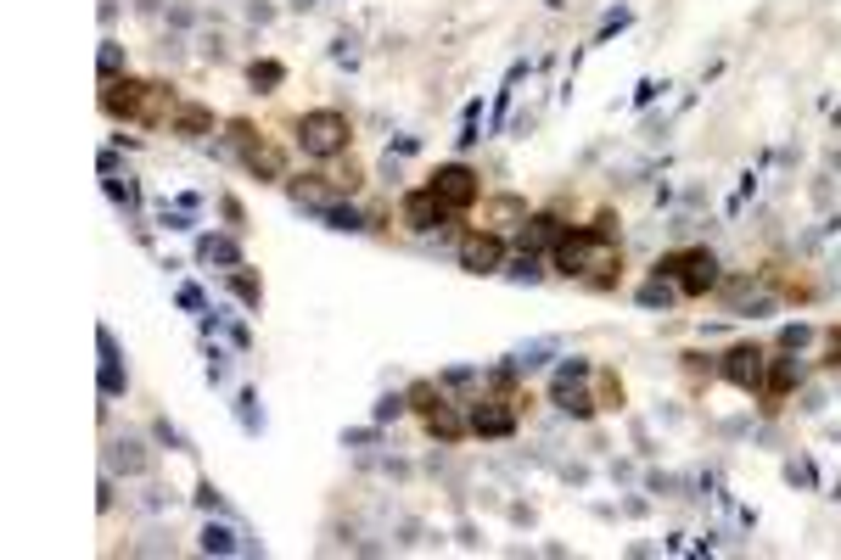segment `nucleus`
Returning <instances> with one entry per match:
<instances>
[{"mask_svg": "<svg viewBox=\"0 0 841 560\" xmlns=\"http://www.w3.org/2000/svg\"><path fill=\"white\" fill-rule=\"evenodd\" d=\"M101 107L113 112V118H124V124H163V118H174L180 101H169L163 84H146V79H129L124 73V79H107Z\"/></svg>", "mask_w": 841, "mask_h": 560, "instance_id": "f257e3e1", "label": "nucleus"}, {"mask_svg": "<svg viewBox=\"0 0 841 560\" xmlns=\"http://www.w3.org/2000/svg\"><path fill=\"white\" fill-rule=\"evenodd\" d=\"M623 264V252H617L612 230H567L556 247V269L561 275H595V280H612V269Z\"/></svg>", "mask_w": 841, "mask_h": 560, "instance_id": "f03ea898", "label": "nucleus"}, {"mask_svg": "<svg viewBox=\"0 0 841 560\" xmlns=\"http://www.w3.org/2000/svg\"><path fill=\"white\" fill-rule=\"evenodd\" d=\"M656 275L662 280H679V292L685 297H707L718 286V258L707 247H690V252H668V258H656Z\"/></svg>", "mask_w": 841, "mask_h": 560, "instance_id": "7ed1b4c3", "label": "nucleus"}, {"mask_svg": "<svg viewBox=\"0 0 841 560\" xmlns=\"http://www.w3.org/2000/svg\"><path fill=\"white\" fill-rule=\"evenodd\" d=\"M348 112H337V107H314V112H303L298 118V146L309 157H337V152H348Z\"/></svg>", "mask_w": 841, "mask_h": 560, "instance_id": "20e7f679", "label": "nucleus"}, {"mask_svg": "<svg viewBox=\"0 0 841 560\" xmlns=\"http://www.w3.org/2000/svg\"><path fill=\"white\" fill-rule=\"evenodd\" d=\"M589 376H595V370H589L584 359H567L556 370V381H550V404L567 409V415H578V420H589L600 409L595 398H589Z\"/></svg>", "mask_w": 841, "mask_h": 560, "instance_id": "39448f33", "label": "nucleus"}, {"mask_svg": "<svg viewBox=\"0 0 841 560\" xmlns=\"http://www.w3.org/2000/svg\"><path fill=\"white\" fill-rule=\"evenodd\" d=\"M225 135L236 140V152H242V163L253 168L258 180H286V157H281V146H270L264 135H253V124H242V118H236V124L225 129Z\"/></svg>", "mask_w": 841, "mask_h": 560, "instance_id": "423d86ee", "label": "nucleus"}, {"mask_svg": "<svg viewBox=\"0 0 841 560\" xmlns=\"http://www.w3.org/2000/svg\"><path fill=\"white\" fill-rule=\"evenodd\" d=\"M724 381L741 392H763V381H769V353L757 348V342H741V348L724 353Z\"/></svg>", "mask_w": 841, "mask_h": 560, "instance_id": "0eeeda50", "label": "nucleus"}, {"mask_svg": "<svg viewBox=\"0 0 841 560\" xmlns=\"http://www.w3.org/2000/svg\"><path fill=\"white\" fill-rule=\"evenodd\" d=\"M427 185L438 191V202H443L449 213H466L471 202H477V191H483V185H477V174H471L466 163H443Z\"/></svg>", "mask_w": 841, "mask_h": 560, "instance_id": "6e6552de", "label": "nucleus"}, {"mask_svg": "<svg viewBox=\"0 0 841 560\" xmlns=\"http://www.w3.org/2000/svg\"><path fill=\"white\" fill-rule=\"evenodd\" d=\"M471 432L477 437H511L516 432V404L505 398V392H483L477 404H471Z\"/></svg>", "mask_w": 841, "mask_h": 560, "instance_id": "1a4fd4ad", "label": "nucleus"}, {"mask_svg": "<svg viewBox=\"0 0 841 560\" xmlns=\"http://www.w3.org/2000/svg\"><path fill=\"white\" fill-rule=\"evenodd\" d=\"M460 269H471V275H499V269H505V241H499L494 230L460 236Z\"/></svg>", "mask_w": 841, "mask_h": 560, "instance_id": "9d476101", "label": "nucleus"}, {"mask_svg": "<svg viewBox=\"0 0 841 560\" xmlns=\"http://www.w3.org/2000/svg\"><path fill=\"white\" fill-rule=\"evenodd\" d=\"M399 213H404V224H410V230H421V236H427V230H438V224H443V213H449V208L438 202V191H432V185H421V191L404 196Z\"/></svg>", "mask_w": 841, "mask_h": 560, "instance_id": "9b49d317", "label": "nucleus"}, {"mask_svg": "<svg viewBox=\"0 0 841 560\" xmlns=\"http://www.w3.org/2000/svg\"><path fill=\"white\" fill-rule=\"evenodd\" d=\"M561 236H567V224L556 219V213H528V224H522V252H556Z\"/></svg>", "mask_w": 841, "mask_h": 560, "instance_id": "f8f14e48", "label": "nucleus"}, {"mask_svg": "<svg viewBox=\"0 0 841 560\" xmlns=\"http://www.w3.org/2000/svg\"><path fill=\"white\" fill-rule=\"evenodd\" d=\"M337 196H343L337 180H292V202H298V208L326 213V208H337Z\"/></svg>", "mask_w": 841, "mask_h": 560, "instance_id": "ddd939ff", "label": "nucleus"}, {"mask_svg": "<svg viewBox=\"0 0 841 560\" xmlns=\"http://www.w3.org/2000/svg\"><path fill=\"white\" fill-rule=\"evenodd\" d=\"M169 129L174 135H186V140H202V135H214V112L197 107V101H180L174 118H169Z\"/></svg>", "mask_w": 841, "mask_h": 560, "instance_id": "4468645a", "label": "nucleus"}, {"mask_svg": "<svg viewBox=\"0 0 841 560\" xmlns=\"http://www.w3.org/2000/svg\"><path fill=\"white\" fill-rule=\"evenodd\" d=\"M802 381V359H769V381H763V398L769 404H780L785 392H797Z\"/></svg>", "mask_w": 841, "mask_h": 560, "instance_id": "2eb2a0df", "label": "nucleus"}, {"mask_svg": "<svg viewBox=\"0 0 841 560\" xmlns=\"http://www.w3.org/2000/svg\"><path fill=\"white\" fill-rule=\"evenodd\" d=\"M124 392V364H118V342L113 331H101V398H118Z\"/></svg>", "mask_w": 841, "mask_h": 560, "instance_id": "dca6fc26", "label": "nucleus"}, {"mask_svg": "<svg viewBox=\"0 0 841 560\" xmlns=\"http://www.w3.org/2000/svg\"><path fill=\"white\" fill-rule=\"evenodd\" d=\"M427 432H432V437H443V443H460V437L471 432V420H460V415H455V404H438V409L427 415Z\"/></svg>", "mask_w": 841, "mask_h": 560, "instance_id": "f3484780", "label": "nucleus"}, {"mask_svg": "<svg viewBox=\"0 0 841 560\" xmlns=\"http://www.w3.org/2000/svg\"><path fill=\"white\" fill-rule=\"evenodd\" d=\"M197 258H202V264H225V269H236V264H242V247H236L230 236H202V241H197Z\"/></svg>", "mask_w": 841, "mask_h": 560, "instance_id": "a211bd4d", "label": "nucleus"}, {"mask_svg": "<svg viewBox=\"0 0 841 560\" xmlns=\"http://www.w3.org/2000/svg\"><path fill=\"white\" fill-rule=\"evenodd\" d=\"M113 465H118L124 476H141L146 465H152V454H146V448L135 443V437H124V443H113Z\"/></svg>", "mask_w": 841, "mask_h": 560, "instance_id": "6ab92c4d", "label": "nucleus"}, {"mask_svg": "<svg viewBox=\"0 0 841 560\" xmlns=\"http://www.w3.org/2000/svg\"><path fill=\"white\" fill-rule=\"evenodd\" d=\"M404 398H410V409H415L421 420H427L438 404H449V398H443V381H415V387L404 392Z\"/></svg>", "mask_w": 841, "mask_h": 560, "instance_id": "aec40b11", "label": "nucleus"}, {"mask_svg": "<svg viewBox=\"0 0 841 560\" xmlns=\"http://www.w3.org/2000/svg\"><path fill=\"white\" fill-rule=\"evenodd\" d=\"M230 292L242 297L247 308H258V297H264V286H258V275H253V269H242V264H236V269H230Z\"/></svg>", "mask_w": 841, "mask_h": 560, "instance_id": "412c9836", "label": "nucleus"}, {"mask_svg": "<svg viewBox=\"0 0 841 560\" xmlns=\"http://www.w3.org/2000/svg\"><path fill=\"white\" fill-rule=\"evenodd\" d=\"M202 549H208V555H236V532L208 521V527H202Z\"/></svg>", "mask_w": 841, "mask_h": 560, "instance_id": "4be33fe9", "label": "nucleus"}, {"mask_svg": "<svg viewBox=\"0 0 841 560\" xmlns=\"http://www.w3.org/2000/svg\"><path fill=\"white\" fill-rule=\"evenodd\" d=\"M247 79H253V90H275V84L286 79V68H281V62H253Z\"/></svg>", "mask_w": 841, "mask_h": 560, "instance_id": "5701e85b", "label": "nucleus"}, {"mask_svg": "<svg viewBox=\"0 0 841 560\" xmlns=\"http://www.w3.org/2000/svg\"><path fill=\"white\" fill-rule=\"evenodd\" d=\"M320 219H326L331 230H365V219H359V213L348 208V202H337V208H326V213H320Z\"/></svg>", "mask_w": 841, "mask_h": 560, "instance_id": "b1692460", "label": "nucleus"}, {"mask_svg": "<svg viewBox=\"0 0 841 560\" xmlns=\"http://www.w3.org/2000/svg\"><path fill=\"white\" fill-rule=\"evenodd\" d=\"M488 213H494L499 224H528V208H522V202H516V196H499V202H494V208H488Z\"/></svg>", "mask_w": 841, "mask_h": 560, "instance_id": "393cba45", "label": "nucleus"}, {"mask_svg": "<svg viewBox=\"0 0 841 560\" xmlns=\"http://www.w3.org/2000/svg\"><path fill=\"white\" fill-rule=\"evenodd\" d=\"M595 381H600V404H606V409L623 404V381H617L612 370H595Z\"/></svg>", "mask_w": 841, "mask_h": 560, "instance_id": "a878e982", "label": "nucleus"}, {"mask_svg": "<svg viewBox=\"0 0 841 560\" xmlns=\"http://www.w3.org/2000/svg\"><path fill=\"white\" fill-rule=\"evenodd\" d=\"M640 303H645V308H668V303H673V292H668V280L656 275V280H651V286H640Z\"/></svg>", "mask_w": 841, "mask_h": 560, "instance_id": "bb28decb", "label": "nucleus"}, {"mask_svg": "<svg viewBox=\"0 0 841 560\" xmlns=\"http://www.w3.org/2000/svg\"><path fill=\"white\" fill-rule=\"evenodd\" d=\"M236 404H242V426H247V432H258V426H264V409H258V398H253V392H242Z\"/></svg>", "mask_w": 841, "mask_h": 560, "instance_id": "cd10ccee", "label": "nucleus"}, {"mask_svg": "<svg viewBox=\"0 0 841 560\" xmlns=\"http://www.w3.org/2000/svg\"><path fill=\"white\" fill-rule=\"evenodd\" d=\"M118 68H124V51L107 40V45H101V79H118Z\"/></svg>", "mask_w": 841, "mask_h": 560, "instance_id": "c85d7f7f", "label": "nucleus"}, {"mask_svg": "<svg viewBox=\"0 0 841 560\" xmlns=\"http://www.w3.org/2000/svg\"><path fill=\"white\" fill-rule=\"evenodd\" d=\"M511 275H516V280H539V252H522Z\"/></svg>", "mask_w": 841, "mask_h": 560, "instance_id": "c756f323", "label": "nucleus"}, {"mask_svg": "<svg viewBox=\"0 0 841 560\" xmlns=\"http://www.w3.org/2000/svg\"><path fill=\"white\" fill-rule=\"evenodd\" d=\"M404 409H410V398H382V404H376V420H399Z\"/></svg>", "mask_w": 841, "mask_h": 560, "instance_id": "7c9ffc66", "label": "nucleus"}, {"mask_svg": "<svg viewBox=\"0 0 841 560\" xmlns=\"http://www.w3.org/2000/svg\"><path fill=\"white\" fill-rule=\"evenodd\" d=\"M107 191H113V202H124V208H135V185H129V180H107Z\"/></svg>", "mask_w": 841, "mask_h": 560, "instance_id": "2f4dec72", "label": "nucleus"}, {"mask_svg": "<svg viewBox=\"0 0 841 560\" xmlns=\"http://www.w3.org/2000/svg\"><path fill=\"white\" fill-rule=\"evenodd\" d=\"M617 28H628V12H612V17H606V23H600V40H612Z\"/></svg>", "mask_w": 841, "mask_h": 560, "instance_id": "473e14b6", "label": "nucleus"}, {"mask_svg": "<svg viewBox=\"0 0 841 560\" xmlns=\"http://www.w3.org/2000/svg\"><path fill=\"white\" fill-rule=\"evenodd\" d=\"M780 342H785V348H802V342H808V325H785Z\"/></svg>", "mask_w": 841, "mask_h": 560, "instance_id": "72a5a7b5", "label": "nucleus"}, {"mask_svg": "<svg viewBox=\"0 0 841 560\" xmlns=\"http://www.w3.org/2000/svg\"><path fill=\"white\" fill-rule=\"evenodd\" d=\"M830 364H841V331L830 336Z\"/></svg>", "mask_w": 841, "mask_h": 560, "instance_id": "f704fd0d", "label": "nucleus"}]
</instances>
